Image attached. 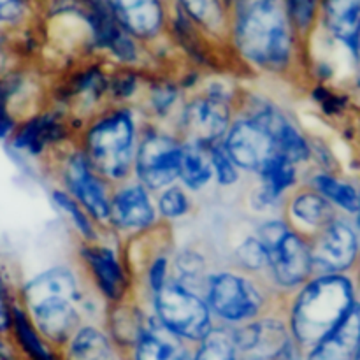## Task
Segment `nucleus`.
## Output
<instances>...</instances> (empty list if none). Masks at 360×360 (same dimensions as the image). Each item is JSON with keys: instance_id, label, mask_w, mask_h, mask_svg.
I'll list each match as a JSON object with an SVG mask.
<instances>
[{"instance_id": "11", "label": "nucleus", "mask_w": 360, "mask_h": 360, "mask_svg": "<svg viewBox=\"0 0 360 360\" xmlns=\"http://www.w3.org/2000/svg\"><path fill=\"white\" fill-rule=\"evenodd\" d=\"M83 123L63 109L48 104L18 123L11 136L14 150L30 158H48L53 151L76 141Z\"/></svg>"}, {"instance_id": "25", "label": "nucleus", "mask_w": 360, "mask_h": 360, "mask_svg": "<svg viewBox=\"0 0 360 360\" xmlns=\"http://www.w3.org/2000/svg\"><path fill=\"white\" fill-rule=\"evenodd\" d=\"M151 313V311H150ZM185 341L169 333L153 315L132 347L134 360H186Z\"/></svg>"}, {"instance_id": "41", "label": "nucleus", "mask_w": 360, "mask_h": 360, "mask_svg": "<svg viewBox=\"0 0 360 360\" xmlns=\"http://www.w3.org/2000/svg\"><path fill=\"white\" fill-rule=\"evenodd\" d=\"M311 98L329 116L340 115L345 109V105H347V98H343L340 94H336V91L330 90L329 86H326L322 83H316L311 88Z\"/></svg>"}, {"instance_id": "20", "label": "nucleus", "mask_w": 360, "mask_h": 360, "mask_svg": "<svg viewBox=\"0 0 360 360\" xmlns=\"http://www.w3.org/2000/svg\"><path fill=\"white\" fill-rule=\"evenodd\" d=\"M281 214L292 229L304 234L306 238L319 232L336 218L333 204L308 185L297 186L288 193L281 206Z\"/></svg>"}, {"instance_id": "23", "label": "nucleus", "mask_w": 360, "mask_h": 360, "mask_svg": "<svg viewBox=\"0 0 360 360\" xmlns=\"http://www.w3.org/2000/svg\"><path fill=\"white\" fill-rule=\"evenodd\" d=\"M360 345V302H355L348 315L313 345L308 360H354Z\"/></svg>"}, {"instance_id": "28", "label": "nucleus", "mask_w": 360, "mask_h": 360, "mask_svg": "<svg viewBox=\"0 0 360 360\" xmlns=\"http://www.w3.org/2000/svg\"><path fill=\"white\" fill-rule=\"evenodd\" d=\"M178 183L190 193H199L213 183V167L210 160V148L183 141L179 157Z\"/></svg>"}, {"instance_id": "3", "label": "nucleus", "mask_w": 360, "mask_h": 360, "mask_svg": "<svg viewBox=\"0 0 360 360\" xmlns=\"http://www.w3.org/2000/svg\"><path fill=\"white\" fill-rule=\"evenodd\" d=\"M143 123L134 104H108L83 123L76 143L95 171L118 185L132 178Z\"/></svg>"}, {"instance_id": "1", "label": "nucleus", "mask_w": 360, "mask_h": 360, "mask_svg": "<svg viewBox=\"0 0 360 360\" xmlns=\"http://www.w3.org/2000/svg\"><path fill=\"white\" fill-rule=\"evenodd\" d=\"M227 48L232 58L262 76L287 77L301 63L304 42L283 0H232Z\"/></svg>"}, {"instance_id": "46", "label": "nucleus", "mask_w": 360, "mask_h": 360, "mask_svg": "<svg viewBox=\"0 0 360 360\" xmlns=\"http://www.w3.org/2000/svg\"><path fill=\"white\" fill-rule=\"evenodd\" d=\"M355 213H357V227L360 231V200H359V207H357V211H355Z\"/></svg>"}, {"instance_id": "17", "label": "nucleus", "mask_w": 360, "mask_h": 360, "mask_svg": "<svg viewBox=\"0 0 360 360\" xmlns=\"http://www.w3.org/2000/svg\"><path fill=\"white\" fill-rule=\"evenodd\" d=\"M109 11L148 49L167 41L171 0H105Z\"/></svg>"}, {"instance_id": "39", "label": "nucleus", "mask_w": 360, "mask_h": 360, "mask_svg": "<svg viewBox=\"0 0 360 360\" xmlns=\"http://www.w3.org/2000/svg\"><path fill=\"white\" fill-rule=\"evenodd\" d=\"M283 6L297 35L306 42L316 28L320 0H283Z\"/></svg>"}, {"instance_id": "9", "label": "nucleus", "mask_w": 360, "mask_h": 360, "mask_svg": "<svg viewBox=\"0 0 360 360\" xmlns=\"http://www.w3.org/2000/svg\"><path fill=\"white\" fill-rule=\"evenodd\" d=\"M236 98L199 86L183 98L172 129L181 141L211 148L224 141L236 115Z\"/></svg>"}, {"instance_id": "51", "label": "nucleus", "mask_w": 360, "mask_h": 360, "mask_svg": "<svg viewBox=\"0 0 360 360\" xmlns=\"http://www.w3.org/2000/svg\"><path fill=\"white\" fill-rule=\"evenodd\" d=\"M231 2H232V0H227V4H229V6H231Z\"/></svg>"}, {"instance_id": "18", "label": "nucleus", "mask_w": 360, "mask_h": 360, "mask_svg": "<svg viewBox=\"0 0 360 360\" xmlns=\"http://www.w3.org/2000/svg\"><path fill=\"white\" fill-rule=\"evenodd\" d=\"M299 167L283 155H276L259 174L252 193V206L259 213L281 210L288 193L299 186Z\"/></svg>"}, {"instance_id": "30", "label": "nucleus", "mask_w": 360, "mask_h": 360, "mask_svg": "<svg viewBox=\"0 0 360 360\" xmlns=\"http://www.w3.org/2000/svg\"><path fill=\"white\" fill-rule=\"evenodd\" d=\"M11 329H13L20 348L30 360H60L48 347V341L35 329L23 306L14 301L13 308H11Z\"/></svg>"}, {"instance_id": "38", "label": "nucleus", "mask_w": 360, "mask_h": 360, "mask_svg": "<svg viewBox=\"0 0 360 360\" xmlns=\"http://www.w3.org/2000/svg\"><path fill=\"white\" fill-rule=\"evenodd\" d=\"M42 0H0V28H25L41 14Z\"/></svg>"}, {"instance_id": "37", "label": "nucleus", "mask_w": 360, "mask_h": 360, "mask_svg": "<svg viewBox=\"0 0 360 360\" xmlns=\"http://www.w3.org/2000/svg\"><path fill=\"white\" fill-rule=\"evenodd\" d=\"M232 255H234V267L245 273L266 278L267 267H269V252L257 238L255 232L239 241Z\"/></svg>"}, {"instance_id": "31", "label": "nucleus", "mask_w": 360, "mask_h": 360, "mask_svg": "<svg viewBox=\"0 0 360 360\" xmlns=\"http://www.w3.org/2000/svg\"><path fill=\"white\" fill-rule=\"evenodd\" d=\"M211 269L210 259L195 248H181L171 255V278L193 290L202 292Z\"/></svg>"}, {"instance_id": "14", "label": "nucleus", "mask_w": 360, "mask_h": 360, "mask_svg": "<svg viewBox=\"0 0 360 360\" xmlns=\"http://www.w3.org/2000/svg\"><path fill=\"white\" fill-rule=\"evenodd\" d=\"M231 333L239 355L245 359L287 360L299 348L285 315L278 316L271 309L252 322L231 327Z\"/></svg>"}, {"instance_id": "4", "label": "nucleus", "mask_w": 360, "mask_h": 360, "mask_svg": "<svg viewBox=\"0 0 360 360\" xmlns=\"http://www.w3.org/2000/svg\"><path fill=\"white\" fill-rule=\"evenodd\" d=\"M285 299V320L299 348L323 340L357 302L354 283L345 274H313Z\"/></svg>"}, {"instance_id": "48", "label": "nucleus", "mask_w": 360, "mask_h": 360, "mask_svg": "<svg viewBox=\"0 0 360 360\" xmlns=\"http://www.w3.org/2000/svg\"><path fill=\"white\" fill-rule=\"evenodd\" d=\"M354 360H360V345H359V348H357V354H355Z\"/></svg>"}, {"instance_id": "35", "label": "nucleus", "mask_w": 360, "mask_h": 360, "mask_svg": "<svg viewBox=\"0 0 360 360\" xmlns=\"http://www.w3.org/2000/svg\"><path fill=\"white\" fill-rule=\"evenodd\" d=\"M171 255L172 253L167 245L151 250L150 257L141 271V283L137 285L144 292L146 299L157 294L171 278Z\"/></svg>"}, {"instance_id": "32", "label": "nucleus", "mask_w": 360, "mask_h": 360, "mask_svg": "<svg viewBox=\"0 0 360 360\" xmlns=\"http://www.w3.org/2000/svg\"><path fill=\"white\" fill-rule=\"evenodd\" d=\"M308 186L319 192L333 206L341 207L347 213H355L359 207L360 193L350 183L341 181L329 171H315L308 178Z\"/></svg>"}, {"instance_id": "13", "label": "nucleus", "mask_w": 360, "mask_h": 360, "mask_svg": "<svg viewBox=\"0 0 360 360\" xmlns=\"http://www.w3.org/2000/svg\"><path fill=\"white\" fill-rule=\"evenodd\" d=\"M311 276L313 264L309 239L295 229H290L269 250V267L264 280L274 295L283 301Z\"/></svg>"}, {"instance_id": "15", "label": "nucleus", "mask_w": 360, "mask_h": 360, "mask_svg": "<svg viewBox=\"0 0 360 360\" xmlns=\"http://www.w3.org/2000/svg\"><path fill=\"white\" fill-rule=\"evenodd\" d=\"M221 143L236 165L243 172L253 176L259 174L276 155H280L269 130L239 111H236Z\"/></svg>"}, {"instance_id": "5", "label": "nucleus", "mask_w": 360, "mask_h": 360, "mask_svg": "<svg viewBox=\"0 0 360 360\" xmlns=\"http://www.w3.org/2000/svg\"><path fill=\"white\" fill-rule=\"evenodd\" d=\"M202 295L214 320L225 327H238L269 311L278 299L266 280L238 267L211 269Z\"/></svg>"}, {"instance_id": "47", "label": "nucleus", "mask_w": 360, "mask_h": 360, "mask_svg": "<svg viewBox=\"0 0 360 360\" xmlns=\"http://www.w3.org/2000/svg\"><path fill=\"white\" fill-rule=\"evenodd\" d=\"M287 360H299V355H297V352H294V354H292L290 357H288Z\"/></svg>"}, {"instance_id": "12", "label": "nucleus", "mask_w": 360, "mask_h": 360, "mask_svg": "<svg viewBox=\"0 0 360 360\" xmlns=\"http://www.w3.org/2000/svg\"><path fill=\"white\" fill-rule=\"evenodd\" d=\"M153 193L134 178L112 185L105 231L120 241H132L160 225Z\"/></svg>"}, {"instance_id": "8", "label": "nucleus", "mask_w": 360, "mask_h": 360, "mask_svg": "<svg viewBox=\"0 0 360 360\" xmlns=\"http://www.w3.org/2000/svg\"><path fill=\"white\" fill-rule=\"evenodd\" d=\"M148 304L158 323L183 341L199 343L214 327L202 292L185 287L172 278L148 299Z\"/></svg>"}, {"instance_id": "27", "label": "nucleus", "mask_w": 360, "mask_h": 360, "mask_svg": "<svg viewBox=\"0 0 360 360\" xmlns=\"http://www.w3.org/2000/svg\"><path fill=\"white\" fill-rule=\"evenodd\" d=\"M65 347L67 360H118L115 341L94 323H81Z\"/></svg>"}, {"instance_id": "21", "label": "nucleus", "mask_w": 360, "mask_h": 360, "mask_svg": "<svg viewBox=\"0 0 360 360\" xmlns=\"http://www.w3.org/2000/svg\"><path fill=\"white\" fill-rule=\"evenodd\" d=\"M316 28L354 55L360 35V0H320Z\"/></svg>"}, {"instance_id": "33", "label": "nucleus", "mask_w": 360, "mask_h": 360, "mask_svg": "<svg viewBox=\"0 0 360 360\" xmlns=\"http://www.w3.org/2000/svg\"><path fill=\"white\" fill-rule=\"evenodd\" d=\"M146 72L136 67L112 65L108 74L109 104H134L143 94Z\"/></svg>"}, {"instance_id": "40", "label": "nucleus", "mask_w": 360, "mask_h": 360, "mask_svg": "<svg viewBox=\"0 0 360 360\" xmlns=\"http://www.w3.org/2000/svg\"><path fill=\"white\" fill-rule=\"evenodd\" d=\"M210 160L213 167V181L220 188H232L241 181L243 171L227 153L224 143H217L210 148Z\"/></svg>"}, {"instance_id": "26", "label": "nucleus", "mask_w": 360, "mask_h": 360, "mask_svg": "<svg viewBox=\"0 0 360 360\" xmlns=\"http://www.w3.org/2000/svg\"><path fill=\"white\" fill-rule=\"evenodd\" d=\"M150 309H143L137 299H129L120 304L108 306L105 309V326L108 334L115 345L120 347H134L137 338L150 320Z\"/></svg>"}, {"instance_id": "49", "label": "nucleus", "mask_w": 360, "mask_h": 360, "mask_svg": "<svg viewBox=\"0 0 360 360\" xmlns=\"http://www.w3.org/2000/svg\"><path fill=\"white\" fill-rule=\"evenodd\" d=\"M186 360H192V355H188V357H186Z\"/></svg>"}, {"instance_id": "34", "label": "nucleus", "mask_w": 360, "mask_h": 360, "mask_svg": "<svg viewBox=\"0 0 360 360\" xmlns=\"http://www.w3.org/2000/svg\"><path fill=\"white\" fill-rule=\"evenodd\" d=\"M155 195H157L155 197V206H157L158 218L164 224L183 220L192 213L193 202L190 192L178 181L158 190Z\"/></svg>"}, {"instance_id": "29", "label": "nucleus", "mask_w": 360, "mask_h": 360, "mask_svg": "<svg viewBox=\"0 0 360 360\" xmlns=\"http://www.w3.org/2000/svg\"><path fill=\"white\" fill-rule=\"evenodd\" d=\"M49 199H51V204L55 206V210L69 221L72 231L79 238V241H97V239H101L105 234L104 229L63 188L53 186L51 192H49Z\"/></svg>"}, {"instance_id": "42", "label": "nucleus", "mask_w": 360, "mask_h": 360, "mask_svg": "<svg viewBox=\"0 0 360 360\" xmlns=\"http://www.w3.org/2000/svg\"><path fill=\"white\" fill-rule=\"evenodd\" d=\"M18 118L14 116L13 109H11L9 102L4 97V94L0 91V141L2 139H11V136L14 134L18 127Z\"/></svg>"}, {"instance_id": "7", "label": "nucleus", "mask_w": 360, "mask_h": 360, "mask_svg": "<svg viewBox=\"0 0 360 360\" xmlns=\"http://www.w3.org/2000/svg\"><path fill=\"white\" fill-rule=\"evenodd\" d=\"M53 171L58 178L60 188L65 190L72 199L105 231L109 217V199L112 185L102 178L76 141L53 151L48 157Z\"/></svg>"}, {"instance_id": "36", "label": "nucleus", "mask_w": 360, "mask_h": 360, "mask_svg": "<svg viewBox=\"0 0 360 360\" xmlns=\"http://www.w3.org/2000/svg\"><path fill=\"white\" fill-rule=\"evenodd\" d=\"M192 360H239L231 327L214 326L197 343V352Z\"/></svg>"}, {"instance_id": "50", "label": "nucleus", "mask_w": 360, "mask_h": 360, "mask_svg": "<svg viewBox=\"0 0 360 360\" xmlns=\"http://www.w3.org/2000/svg\"><path fill=\"white\" fill-rule=\"evenodd\" d=\"M245 360H259V359H245Z\"/></svg>"}, {"instance_id": "45", "label": "nucleus", "mask_w": 360, "mask_h": 360, "mask_svg": "<svg viewBox=\"0 0 360 360\" xmlns=\"http://www.w3.org/2000/svg\"><path fill=\"white\" fill-rule=\"evenodd\" d=\"M0 360H13V357H11V352L7 350L6 345L0 341Z\"/></svg>"}, {"instance_id": "22", "label": "nucleus", "mask_w": 360, "mask_h": 360, "mask_svg": "<svg viewBox=\"0 0 360 360\" xmlns=\"http://www.w3.org/2000/svg\"><path fill=\"white\" fill-rule=\"evenodd\" d=\"M185 91L179 86L178 77L167 74H146L143 88V108L148 122L162 123L165 125L167 120H174Z\"/></svg>"}, {"instance_id": "43", "label": "nucleus", "mask_w": 360, "mask_h": 360, "mask_svg": "<svg viewBox=\"0 0 360 360\" xmlns=\"http://www.w3.org/2000/svg\"><path fill=\"white\" fill-rule=\"evenodd\" d=\"M11 308H13V299H9V292L0 274V333H7L11 329Z\"/></svg>"}, {"instance_id": "44", "label": "nucleus", "mask_w": 360, "mask_h": 360, "mask_svg": "<svg viewBox=\"0 0 360 360\" xmlns=\"http://www.w3.org/2000/svg\"><path fill=\"white\" fill-rule=\"evenodd\" d=\"M354 58H355V63H357V83H359V86H360V35H359V39H357V46H355Z\"/></svg>"}, {"instance_id": "16", "label": "nucleus", "mask_w": 360, "mask_h": 360, "mask_svg": "<svg viewBox=\"0 0 360 360\" xmlns=\"http://www.w3.org/2000/svg\"><path fill=\"white\" fill-rule=\"evenodd\" d=\"M308 239L313 274H345L357 259V232L347 220L336 217Z\"/></svg>"}, {"instance_id": "24", "label": "nucleus", "mask_w": 360, "mask_h": 360, "mask_svg": "<svg viewBox=\"0 0 360 360\" xmlns=\"http://www.w3.org/2000/svg\"><path fill=\"white\" fill-rule=\"evenodd\" d=\"M171 6L190 18L217 46L227 48V0H171Z\"/></svg>"}, {"instance_id": "2", "label": "nucleus", "mask_w": 360, "mask_h": 360, "mask_svg": "<svg viewBox=\"0 0 360 360\" xmlns=\"http://www.w3.org/2000/svg\"><path fill=\"white\" fill-rule=\"evenodd\" d=\"M20 304L48 343L63 347L83 323L88 292L79 271L55 266L25 281Z\"/></svg>"}, {"instance_id": "19", "label": "nucleus", "mask_w": 360, "mask_h": 360, "mask_svg": "<svg viewBox=\"0 0 360 360\" xmlns=\"http://www.w3.org/2000/svg\"><path fill=\"white\" fill-rule=\"evenodd\" d=\"M167 39L172 48L185 55L190 67L211 70L218 65L217 44L186 14L172 6L167 25Z\"/></svg>"}, {"instance_id": "6", "label": "nucleus", "mask_w": 360, "mask_h": 360, "mask_svg": "<svg viewBox=\"0 0 360 360\" xmlns=\"http://www.w3.org/2000/svg\"><path fill=\"white\" fill-rule=\"evenodd\" d=\"M108 231L97 241H79L77 260L84 283L108 306L120 304L137 295L136 274L129 257L115 243H109Z\"/></svg>"}, {"instance_id": "10", "label": "nucleus", "mask_w": 360, "mask_h": 360, "mask_svg": "<svg viewBox=\"0 0 360 360\" xmlns=\"http://www.w3.org/2000/svg\"><path fill=\"white\" fill-rule=\"evenodd\" d=\"M183 141L174 129L144 120L134 157L132 178L151 193L178 181Z\"/></svg>"}]
</instances>
